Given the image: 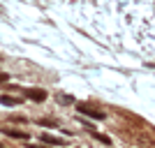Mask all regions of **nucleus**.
<instances>
[{
  "label": "nucleus",
  "instance_id": "nucleus-1",
  "mask_svg": "<svg viewBox=\"0 0 155 148\" xmlns=\"http://www.w3.org/2000/svg\"><path fill=\"white\" fill-rule=\"evenodd\" d=\"M77 111H79V113H84V116H91V118H95V120H104V113H102V111L91 109L88 104H77Z\"/></svg>",
  "mask_w": 155,
  "mask_h": 148
},
{
  "label": "nucleus",
  "instance_id": "nucleus-2",
  "mask_svg": "<svg viewBox=\"0 0 155 148\" xmlns=\"http://www.w3.org/2000/svg\"><path fill=\"white\" fill-rule=\"evenodd\" d=\"M23 95L30 97L32 102H44V100H46V90H42V88H26V90H23Z\"/></svg>",
  "mask_w": 155,
  "mask_h": 148
},
{
  "label": "nucleus",
  "instance_id": "nucleus-3",
  "mask_svg": "<svg viewBox=\"0 0 155 148\" xmlns=\"http://www.w3.org/2000/svg\"><path fill=\"white\" fill-rule=\"evenodd\" d=\"M42 141H44V143H51V146H65L63 139H58V136H51V134H42Z\"/></svg>",
  "mask_w": 155,
  "mask_h": 148
},
{
  "label": "nucleus",
  "instance_id": "nucleus-4",
  "mask_svg": "<svg viewBox=\"0 0 155 148\" xmlns=\"http://www.w3.org/2000/svg\"><path fill=\"white\" fill-rule=\"evenodd\" d=\"M19 102H21L19 97L14 100V97H9V95H0V104H5V107H16Z\"/></svg>",
  "mask_w": 155,
  "mask_h": 148
},
{
  "label": "nucleus",
  "instance_id": "nucleus-5",
  "mask_svg": "<svg viewBox=\"0 0 155 148\" xmlns=\"http://www.w3.org/2000/svg\"><path fill=\"white\" fill-rule=\"evenodd\" d=\"M2 134L12 136V139H28V134H26V132H19V130H5Z\"/></svg>",
  "mask_w": 155,
  "mask_h": 148
},
{
  "label": "nucleus",
  "instance_id": "nucleus-6",
  "mask_svg": "<svg viewBox=\"0 0 155 148\" xmlns=\"http://www.w3.org/2000/svg\"><path fill=\"white\" fill-rule=\"evenodd\" d=\"M39 125H44V127H58V120H53V118H42Z\"/></svg>",
  "mask_w": 155,
  "mask_h": 148
},
{
  "label": "nucleus",
  "instance_id": "nucleus-7",
  "mask_svg": "<svg viewBox=\"0 0 155 148\" xmlns=\"http://www.w3.org/2000/svg\"><path fill=\"white\" fill-rule=\"evenodd\" d=\"M91 134L95 136L97 141H102V143H107V146H111V139H109V136H104V134H100V132H91Z\"/></svg>",
  "mask_w": 155,
  "mask_h": 148
},
{
  "label": "nucleus",
  "instance_id": "nucleus-8",
  "mask_svg": "<svg viewBox=\"0 0 155 148\" xmlns=\"http://www.w3.org/2000/svg\"><path fill=\"white\" fill-rule=\"evenodd\" d=\"M72 100H74V97H70V95H58V102L60 104H72Z\"/></svg>",
  "mask_w": 155,
  "mask_h": 148
},
{
  "label": "nucleus",
  "instance_id": "nucleus-9",
  "mask_svg": "<svg viewBox=\"0 0 155 148\" xmlns=\"http://www.w3.org/2000/svg\"><path fill=\"white\" fill-rule=\"evenodd\" d=\"M7 79H9V77H7V74H5V72H0V84H5V81H7Z\"/></svg>",
  "mask_w": 155,
  "mask_h": 148
}]
</instances>
